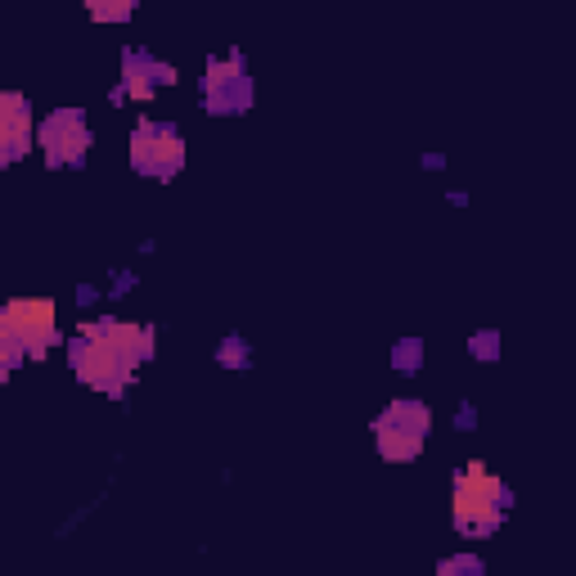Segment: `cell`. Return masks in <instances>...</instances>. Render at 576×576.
I'll use <instances>...</instances> for the list:
<instances>
[{
    "label": "cell",
    "instance_id": "6da1fadb",
    "mask_svg": "<svg viewBox=\"0 0 576 576\" xmlns=\"http://www.w3.org/2000/svg\"><path fill=\"white\" fill-rule=\"evenodd\" d=\"M59 342L50 297H14L0 311V374L18 369L23 360H45V351Z\"/></svg>",
    "mask_w": 576,
    "mask_h": 576
},
{
    "label": "cell",
    "instance_id": "7a4b0ae2",
    "mask_svg": "<svg viewBox=\"0 0 576 576\" xmlns=\"http://www.w3.org/2000/svg\"><path fill=\"white\" fill-rule=\"evenodd\" d=\"M513 504V491L495 473H486V464H464L455 473V531L468 540L491 536L504 522Z\"/></svg>",
    "mask_w": 576,
    "mask_h": 576
},
{
    "label": "cell",
    "instance_id": "3957f363",
    "mask_svg": "<svg viewBox=\"0 0 576 576\" xmlns=\"http://www.w3.org/2000/svg\"><path fill=\"white\" fill-rule=\"evenodd\" d=\"M131 167L149 180H171L185 167V135L171 122H153L140 117L131 131Z\"/></svg>",
    "mask_w": 576,
    "mask_h": 576
},
{
    "label": "cell",
    "instance_id": "277c9868",
    "mask_svg": "<svg viewBox=\"0 0 576 576\" xmlns=\"http://www.w3.org/2000/svg\"><path fill=\"white\" fill-rule=\"evenodd\" d=\"M68 365L81 383L104 392V396H122L126 387H131V374H135L131 360H122L113 347L95 342L90 333H77V338L68 342Z\"/></svg>",
    "mask_w": 576,
    "mask_h": 576
},
{
    "label": "cell",
    "instance_id": "5b68a950",
    "mask_svg": "<svg viewBox=\"0 0 576 576\" xmlns=\"http://www.w3.org/2000/svg\"><path fill=\"white\" fill-rule=\"evenodd\" d=\"M203 99H207V113H216V117H234V113H248L252 108L257 86H252L248 59H243L239 50H234L230 59H207Z\"/></svg>",
    "mask_w": 576,
    "mask_h": 576
},
{
    "label": "cell",
    "instance_id": "8992f818",
    "mask_svg": "<svg viewBox=\"0 0 576 576\" xmlns=\"http://www.w3.org/2000/svg\"><path fill=\"white\" fill-rule=\"evenodd\" d=\"M36 144H41L50 167H81L90 153V126L81 108H54L36 122Z\"/></svg>",
    "mask_w": 576,
    "mask_h": 576
},
{
    "label": "cell",
    "instance_id": "52a82bcc",
    "mask_svg": "<svg viewBox=\"0 0 576 576\" xmlns=\"http://www.w3.org/2000/svg\"><path fill=\"white\" fill-rule=\"evenodd\" d=\"M81 333H90L95 342L113 347L122 360H131L135 369L153 360V324H131V320H113V315H99V320H86Z\"/></svg>",
    "mask_w": 576,
    "mask_h": 576
},
{
    "label": "cell",
    "instance_id": "ba28073f",
    "mask_svg": "<svg viewBox=\"0 0 576 576\" xmlns=\"http://www.w3.org/2000/svg\"><path fill=\"white\" fill-rule=\"evenodd\" d=\"M36 144V122H32V104L18 90L0 95V162H18L23 153H32Z\"/></svg>",
    "mask_w": 576,
    "mask_h": 576
},
{
    "label": "cell",
    "instance_id": "9c48e42d",
    "mask_svg": "<svg viewBox=\"0 0 576 576\" xmlns=\"http://www.w3.org/2000/svg\"><path fill=\"white\" fill-rule=\"evenodd\" d=\"M176 81V68L162 59H153L149 50H126L122 54V90L126 99H153L158 86H171Z\"/></svg>",
    "mask_w": 576,
    "mask_h": 576
},
{
    "label": "cell",
    "instance_id": "30bf717a",
    "mask_svg": "<svg viewBox=\"0 0 576 576\" xmlns=\"http://www.w3.org/2000/svg\"><path fill=\"white\" fill-rule=\"evenodd\" d=\"M374 441H378V455H383L387 464H410V459H419V450H423V437L387 423L383 414L374 419Z\"/></svg>",
    "mask_w": 576,
    "mask_h": 576
},
{
    "label": "cell",
    "instance_id": "8fae6325",
    "mask_svg": "<svg viewBox=\"0 0 576 576\" xmlns=\"http://www.w3.org/2000/svg\"><path fill=\"white\" fill-rule=\"evenodd\" d=\"M383 419L396 423V428H405V432H414V437H428V428H432V410L423 401H410V396H401V401L387 405Z\"/></svg>",
    "mask_w": 576,
    "mask_h": 576
},
{
    "label": "cell",
    "instance_id": "7c38bea8",
    "mask_svg": "<svg viewBox=\"0 0 576 576\" xmlns=\"http://www.w3.org/2000/svg\"><path fill=\"white\" fill-rule=\"evenodd\" d=\"M216 365H225V369H248V365H252V347L239 338V333H230V338L216 342Z\"/></svg>",
    "mask_w": 576,
    "mask_h": 576
},
{
    "label": "cell",
    "instance_id": "4fadbf2b",
    "mask_svg": "<svg viewBox=\"0 0 576 576\" xmlns=\"http://www.w3.org/2000/svg\"><path fill=\"white\" fill-rule=\"evenodd\" d=\"M419 365H423V342L419 338H401L392 347V369L396 374H419Z\"/></svg>",
    "mask_w": 576,
    "mask_h": 576
},
{
    "label": "cell",
    "instance_id": "5bb4252c",
    "mask_svg": "<svg viewBox=\"0 0 576 576\" xmlns=\"http://www.w3.org/2000/svg\"><path fill=\"white\" fill-rule=\"evenodd\" d=\"M437 576H486V567L477 554H450L437 563Z\"/></svg>",
    "mask_w": 576,
    "mask_h": 576
},
{
    "label": "cell",
    "instance_id": "9a60e30c",
    "mask_svg": "<svg viewBox=\"0 0 576 576\" xmlns=\"http://www.w3.org/2000/svg\"><path fill=\"white\" fill-rule=\"evenodd\" d=\"M135 14L131 0H90V18H99V23H126V18Z\"/></svg>",
    "mask_w": 576,
    "mask_h": 576
},
{
    "label": "cell",
    "instance_id": "2e32d148",
    "mask_svg": "<svg viewBox=\"0 0 576 576\" xmlns=\"http://www.w3.org/2000/svg\"><path fill=\"white\" fill-rule=\"evenodd\" d=\"M468 351H473L482 365H491L495 356H500V329H482V333H473L468 338Z\"/></svg>",
    "mask_w": 576,
    "mask_h": 576
},
{
    "label": "cell",
    "instance_id": "e0dca14e",
    "mask_svg": "<svg viewBox=\"0 0 576 576\" xmlns=\"http://www.w3.org/2000/svg\"><path fill=\"white\" fill-rule=\"evenodd\" d=\"M473 423H477V410H473V405H459V410H455V428H473Z\"/></svg>",
    "mask_w": 576,
    "mask_h": 576
}]
</instances>
